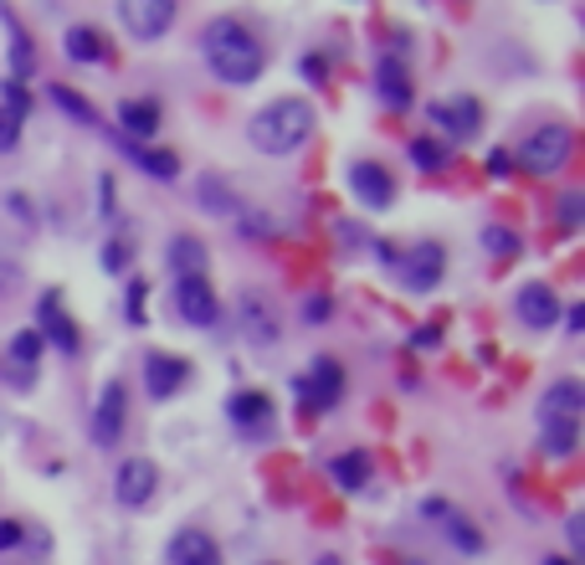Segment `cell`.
<instances>
[{
	"label": "cell",
	"instance_id": "cell-21",
	"mask_svg": "<svg viewBox=\"0 0 585 565\" xmlns=\"http://www.w3.org/2000/svg\"><path fill=\"white\" fill-rule=\"evenodd\" d=\"M196 201L206 206L211 216H221V221H231V216H241V201L231 196V186L221 176H200V186H196Z\"/></svg>",
	"mask_w": 585,
	"mask_h": 565
},
{
	"label": "cell",
	"instance_id": "cell-41",
	"mask_svg": "<svg viewBox=\"0 0 585 565\" xmlns=\"http://www.w3.org/2000/svg\"><path fill=\"white\" fill-rule=\"evenodd\" d=\"M545 565H575L571 555H545Z\"/></svg>",
	"mask_w": 585,
	"mask_h": 565
},
{
	"label": "cell",
	"instance_id": "cell-16",
	"mask_svg": "<svg viewBox=\"0 0 585 565\" xmlns=\"http://www.w3.org/2000/svg\"><path fill=\"white\" fill-rule=\"evenodd\" d=\"M186 376H190V365L186 360H175V355H149L145 360V390L155 396V402H165V396H175V390L186 386Z\"/></svg>",
	"mask_w": 585,
	"mask_h": 565
},
{
	"label": "cell",
	"instance_id": "cell-39",
	"mask_svg": "<svg viewBox=\"0 0 585 565\" xmlns=\"http://www.w3.org/2000/svg\"><path fill=\"white\" fill-rule=\"evenodd\" d=\"M565 535H571V551H585V519H581V514L565 525Z\"/></svg>",
	"mask_w": 585,
	"mask_h": 565
},
{
	"label": "cell",
	"instance_id": "cell-8",
	"mask_svg": "<svg viewBox=\"0 0 585 565\" xmlns=\"http://www.w3.org/2000/svg\"><path fill=\"white\" fill-rule=\"evenodd\" d=\"M155 488H160V473H155V463H149V458L119 463V478H113V498H119L123 509H145L149 498H155Z\"/></svg>",
	"mask_w": 585,
	"mask_h": 565
},
{
	"label": "cell",
	"instance_id": "cell-17",
	"mask_svg": "<svg viewBox=\"0 0 585 565\" xmlns=\"http://www.w3.org/2000/svg\"><path fill=\"white\" fill-rule=\"evenodd\" d=\"M119 129L133 135L129 145H145L149 135H160V103H149V98H129L119 103Z\"/></svg>",
	"mask_w": 585,
	"mask_h": 565
},
{
	"label": "cell",
	"instance_id": "cell-1",
	"mask_svg": "<svg viewBox=\"0 0 585 565\" xmlns=\"http://www.w3.org/2000/svg\"><path fill=\"white\" fill-rule=\"evenodd\" d=\"M200 52H206V62H211L216 78L231 82V88L257 82L262 78V68H267L257 37L241 27L237 16H216V21H206V27H200Z\"/></svg>",
	"mask_w": 585,
	"mask_h": 565
},
{
	"label": "cell",
	"instance_id": "cell-14",
	"mask_svg": "<svg viewBox=\"0 0 585 565\" xmlns=\"http://www.w3.org/2000/svg\"><path fill=\"white\" fill-rule=\"evenodd\" d=\"M432 119H437L453 139H463V145H467V139H473V135L483 129V108H478V98L457 93L453 103H432Z\"/></svg>",
	"mask_w": 585,
	"mask_h": 565
},
{
	"label": "cell",
	"instance_id": "cell-27",
	"mask_svg": "<svg viewBox=\"0 0 585 565\" xmlns=\"http://www.w3.org/2000/svg\"><path fill=\"white\" fill-rule=\"evenodd\" d=\"M52 103L62 108V113H72L78 123H88V129H103V123H98V113H93V103H82L72 88H52Z\"/></svg>",
	"mask_w": 585,
	"mask_h": 565
},
{
	"label": "cell",
	"instance_id": "cell-12",
	"mask_svg": "<svg viewBox=\"0 0 585 565\" xmlns=\"http://www.w3.org/2000/svg\"><path fill=\"white\" fill-rule=\"evenodd\" d=\"M400 268V282L412 288V294H432L442 282V247L437 242H422L406 252V262H396Z\"/></svg>",
	"mask_w": 585,
	"mask_h": 565
},
{
	"label": "cell",
	"instance_id": "cell-37",
	"mask_svg": "<svg viewBox=\"0 0 585 565\" xmlns=\"http://www.w3.org/2000/svg\"><path fill=\"white\" fill-rule=\"evenodd\" d=\"M508 170H514V155H508V149H493V155H488V176L504 180Z\"/></svg>",
	"mask_w": 585,
	"mask_h": 565
},
{
	"label": "cell",
	"instance_id": "cell-42",
	"mask_svg": "<svg viewBox=\"0 0 585 565\" xmlns=\"http://www.w3.org/2000/svg\"><path fill=\"white\" fill-rule=\"evenodd\" d=\"M319 565H339V555H319Z\"/></svg>",
	"mask_w": 585,
	"mask_h": 565
},
{
	"label": "cell",
	"instance_id": "cell-7",
	"mask_svg": "<svg viewBox=\"0 0 585 565\" xmlns=\"http://www.w3.org/2000/svg\"><path fill=\"white\" fill-rule=\"evenodd\" d=\"M292 396H298V402H308V406H319V412H324V406H334L339 396H345V370H339V365H334L329 355H319L308 376L292 380Z\"/></svg>",
	"mask_w": 585,
	"mask_h": 565
},
{
	"label": "cell",
	"instance_id": "cell-3",
	"mask_svg": "<svg viewBox=\"0 0 585 565\" xmlns=\"http://www.w3.org/2000/svg\"><path fill=\"white\" fill-rule=\"evenodd\" d=\"M308 135H314V108L304 98H278L247 123V139L262 155H292V149L308 145Z\"/></svg>",
	"mask_w": 585,
	"mask_h": 565
},
{
	"label": "cell",
	"instance_id": "cell-15",
	"mask_svg": "<svg viewBox=\"0 0 585 565\" xmlns=\"http://www.w3.org/2000/svg\"><path fill=\"white\" fill-rule=\"evenodd\" d=\"M237 319H241V339H252V345H278V314H272V304H267L262 294L241 298Z\"/></svg>",
	"mask_w": 585,
	"mask_h": 565
},
{
	"label": "cell",
	"instance_id": "cell-34",
	"mask_svg": "<svg viewBox=\"0 0 585 565\" xmlns=\"http://www.w3.org/2000/svg\"><path fill=\"white\" fill-rule=\"evenodd\" d=\"M16 139H21V123H16L11 113H0V155H11Z\"/></svg>",
	"mask_w": 585,
	"mask_h": 565
},
{
	"label": "cell",
	"instance_id": "cell-36",
	"mask_svg": "<svg viewBox=\"0 0 585 565\" xmlns=\"http://www.w3.org/2000/svg\"><path fill=\"white\" fill-rule=\"evenodd\" d=\"M437 345H442L437 324H426V329H416V335H412V350H437Z\"/></svg>",
	"mask_w": 585,
	"mask_h": 565
},
{
	"label": "cell",
	"instance_id": "cell-40",
	"mask_svg": "<svg viewBox=\"0 0 585 565\" xmlns=\"http://www.w3.org/2000/svg\"><path fill=\"white\" fill-rule=\"evenodd\" d=\"M565 329H571V335H581V329H585V309H581V304L565 314Z\"/></svg>",
	"mask_w": 585,
	"mask_h": 565
},
{
	"label": "cell",
	"instance_id": "cell-24",
	"mask_svg": "<svg viewBox=\"0 0 585 565\" xmlns=\"http://www.w3.org/2000/svg\"><path fill=\"white\" fill-rule=\"evenodd\" d=\"M170 268L180 272V278H200V268H206V242H200V237H175Z\"/></svg>",
	"mask_w": 585,
	"mask_h": 565
},
{
	"label": "cell",
	"instance_id": "cell-5",
	"mask_svg": "<svg viewBox=\"0 0 585 565\" xmlns=\"http://www.w3.org/2000/svg\"><path fill=\"white\" fill-rule=\"evenodd\" d=\"M123 422H129V390H123V380H108L103 396L93 402V422H88V437H93L98 447H113L123 437Z\"/></svg>",
	"mask_w": 585,
	"mask_h": 565
},
{
	"label": "cell",
	"instance_id": "cell-23",
	"mask_svg": "<svg viewBox=\"0 0 585 565\" xmlns=\"http://www.w3.org/2000/svg\"><path fill=\"white\" fill-rule=\"evenodd\" d=\"M442 525H447V539H453V551H463V555H483V551H488V539H483V529L473 525L467 514L447 509V514H442Z\"/></svg>",
	"mask_w": 585,
	"mask_h": 565
},
{
	"label": "cell",
	"instance_id": "cell-13",
	"mask_svg": "<svg viewBox=\"0 0 585 565\" xmlns=\"http://www.w3.org/2000/svg\"><path fill=\"white\" fill-rule=\"evenodd\" d=\"M514 314H519L529 329H549L559 319V298L549 282H524L519 294H514Z\"/></svg>",
	"mask_w": 585,
	"mask_h": 565
},
{
	"label": "cell",
	"instance_id": "cell-11",
	"mask_svg": "<svg viewBox=\"0 0 585 565\" xmlns=\"http://www.w3.org/2000/svg\"><path fill=\"white\" fill-rule=\"evenodd\" d=\"M37 324H41V345H57L62 355H78V324L62 314V298L57 294L37 298Z\"/></svg>",
	"mask_w": 585,
	"mask_h": 565
},
{
	"label": "cell",
	"instance_id": "cell-35",
	"mask_svg": "<svg viewBox=\"0 0 585 565\" xmlns=\"http://www.w3.org/2000/svg\"><path fill=\"white\" fill-rule=\"evenodd\" d=\"M123 314H129L133 324H145V282L133 278V288H129V304H123Z\"/></svg>",
	"mask_w": 585,
	"mask_h": 565
},
{
	"label": "cell",
	"instance_id": "cell-28",
	"mask_svg": "<svg viewBox=\"0 0 585 565\" xmlns=\"http://www.w3.org/2000/svg\"><path fill=\"white\" fill-rule=\"evenodd\" d=\"M483 247H488L498 262H508V257H519V231L508 227H483Z\"/></svg>",
	"mask_w": 585,
	"mask_h": 565
},
{
	"label": "cell",
	"instance_id": "cell-25",
	"mask_svg": "<svg viewBox=\"0 0 585 565\" xmlns=\"http://www.w3.org/2000/svg\"><path fill=\"white\" fill-rule=\"evenodd\" d=\"M329 478L339 488H365V478H370V458H365V453H339V458L329 463Z\"/></svg>",
	"mask_w": 585,
	"mask_h": 565
},
{
	"label": "cell",
	"instance_id": "cell-22",
	"mask_svg": "<svg viewBox=\"0 0 585 565\" xmlns=\"http://www.w3.org/2000/svg\"><path fill=\"white\" fill-rule=\"evenodd\" d=\"M62 47H67L72 62H82V68H88V62H108V41H103V31H93V27H72L62 37Z\"/></svg>",
	"mask_w": 585,
	"mask_h": 565
},
{
	"label": "cell",
	"instance_id": "cell-6",
	"mask_svg": "<svg viewBox=\"0 0 585 565\" xmlns=\"http://www.w3.org/2000/svg\"><path fill=\"white\" fill-rule=\"evenodd\" d=\"M119 16L133 41H160L175 27V0H123Z\"/></svg>",
	"mask_w": 585,
	"mask_h": 565
},
{
	"label": "cell",
	"instance_id": "cell-26",
	"mask_svg": "<svg viewBox=\"0 0 585 565\" xmlns=\"http://www.w3.org/2000/svg\"><path fill=\"white\" fill-rule=\"evenodd\" d=\"M123 149H129L133 160L145 165L155 180H175V176H180V160H175L170 149H145V145H129V139H123Z\"/></svg>",
	"mask_w": 585,
	"mask_h": 565
},
{
	"label": "cell",
	"instance_id": "cell-2",
	"mask_svg": "<svg viewBox=\"0 0 585 565\" xmlns=\"http://www.w3.org/2000/svg\"><path fill=\"white\" fill-rule=\"evenodd\" d=\"M581 422H585V386L575 376L555 380L539 402V443L549 458H571L581 443Z\"/></svg>",
	"mask_w": 585,
	"mask_h": 565
},
{
	"label": "cell",
	"instance_id": "cell-32",
	"mask_svg": "<svg viewBox=\"0 0 585 565\" xmlns=\"http://www.w3.org/2000/svg\"><path fill=\"white\" fill-rule=\"evenodd\" d=\"M581 211H585V196L581 190H571V196L559 201V227H581Z\"/></svg>",
	"mask_w": 585,
	"mask_h": 565
},
{
	"label": "cell",
	"instance_id": "cell-19",
	"mask_svg": "<svg viewBox=\"0 0 585 565\" xmlns=\"http://www.w3.org/2000/svg\"><path fill=\"white\" fill-rule=\"evenodd\" d=\"M216 561L221 555H216V539L206 529H180L170 539V565H216Z\"/></svg>",
	"mask_w": 585,
	"mask_h": 565
},
{
	"label": "cell",
	"instance_id": "cell-38",
	"mask_svg": "<svg viewBox=\"0 0 585 565\" xmlns=\"http://www.w3.org/2000/svg\"><path fill=\"white\" fill-rule=\"evenodd\" d=\"M308 319H314V324H324V319H329V314H334V304H329V294H314V298H308Z\"/></svg>",
	"mask_w": 585,
	"mask_h": 565
},
{
	"label": "cell",
	"instance_id": "cell-4",
	"mask_svg": "<svg viewBox=\"0 0 585 565\" xmlns=\"http://www.w3.org/2000/svg\"><path fill=\"white\" fill-rule=\"evenodd\" d=\"M519 160L529 176H555V170H565V160H571V129H565V123H539L534 135H524Z\"/></svg>",
	"mask_w": 585,
	"mask_h": 565
},
{
	"label": "cell",
	"instance_id": "cell-31",
	"mask_svg": "<svg viewBox=\"0 0 585 565\" xmlns=\"http://www.w3.org/2000/svg\"><path fill=\"white\" fill-rule=\"evenodd\" d=\"M0 93H6V108H0V113H11L16 123L27 119V108H31V98H27V88H21V82H6V88H0Z\"/></svg>",
	"mask_w": 585,
	"mask_h": 565
},
{
	"label": "cell",
	"instance_id": "cell-29",
	"mask_svg": "<svg viewBox=\"0 0 585 565\" xmlns=\"http://www.w3.org/2000/svg\"><path fill=\"white\" fill-rule=\"evenodd\" d=\"M406 149H412V160L422 165V170H442V165H447V149H442L437 139H426V135H422V139H412Z\"/></svg>",
	"mask_w": 585,
	"mask_h": 565
},
{
	"label": "cell",
	"instance_id": "cell-18",
	"mask_svg": "<svg viewBox=\"0 0 585 565\" xmlns=\"http://www.w3.org/2000/svg\"><path fill=\"white\" fill-rule=\"evenodd\" d=\"M375 88L386 98L390 108H412V72L400 57H380V68H375Z\"/></svg>",
	"mask_w": 585,
	"mask_h": 565
},
{
	"label": "cell",
	"instance_id": "cell-33",
	"mask_svg": "<svg viewBox=\"0 0 585 565\" xmlns=\"http://www.w3.org/2000/svg\"><path fill=\"white\" fill-rule=\"evenodd\" d=\"M103 268H108V272H123V268H129V247H123L119 237L103 247Z\"/></svg>",
	"mask_w": 585,
	"mask_h": 565
},
{
	"label": "cell",
	"instance_id": "cell-10",
	"mask_svg": "<svg viewBox=\"0 0 585 565\" xmlns=\"http://www.w3.org/2000/svg\"><path fill=\"white\" fill-rule=\"evenodd\" d=\"M349 190H355V196L370 206V211H386V206L396 201V180H390L386 165H375V160L349 165Z\"/></svg>",
	"mask_w": 585,
	"mask_h": 565
},
{
	"label": "cell",
	"instance_id": "cell-9",
	"mask_svg": "<svg viewBox=\"0 0 585 565\" xmlns=\"http://www.w3.org/2000/svg\"><path fill=\"white\" fill-rule=\"evenodd\" d=\"M175 309H180V319L206 329V324H216L221 304H216V288L206 278H175Z\"/></svg>",
	"mask_w": 585,
	"mask_h": 565
},
{
	"label": "cell",
	"instance_id": "cell-30",
	"mask_svg": "<svg viewBox=\"0 0 585 565\" xmlns=\"http://www.w3.org/2000/svg\"><path fill=\"white\" fill-rule=\"evenodd\" d=\"M37 355H41V335H37V329H21V335L11 339V360H16V365H27V376H31Z\"/></svg>",
	"mask_w": 585,
	"mask_h": 565
},
{
	"label": "cell",
	"instance_id": "cell-20",
	"mask_svg": "<svg viewBox=\"0 0 585 565\" xmlns=\"http://www.w3.org/2000/svg\"><path fill=\"white\" fill-rule=\"evenodd\" d=\"M227 417L237 422L241 432H267V422H272V402H267L262 390H237L227 406Z\"/></svg>",
	"mask_w": 585,
	"mask_h": 565
}]
</instances>
